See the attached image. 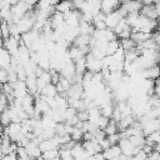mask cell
I'll list each match as a JSON object with an SVG mask.
<instances>
[{"mask_svg":"<svg viewBox=\"0 0 160 160\" xmlns=\"http://www.w3.org/2000/svg\"><path fill=\"white\" fill-rule=\"evenodd\" d=\"M146 159H148V154L142 149H140L135 155L131 156V160H146Z\"/></svg>","mask_w":160,"mask_h":160,"instance_id":"f6af8a7d","label":"cell"},{"mask_svg":"<svg viewBox=\"0 0 160 160\" xmlns=\"http://www.w3.org/2000/svg\"><path fill=\"white\" fill-rule=\"evenodd\" d=\"M0 121H1L2 126H8L11 122V116H10V111H9L8 108L0 114Z\"/></svg>","mask_w":160,"mask_h":160,"instance_id":"f35d334b","label":"cell"},{"mask_svg":"<svg viewBox=\"0 0 160 160\" xmlns=\"http://www.w3.org/2000/svg\"><path fill=\"white\" fill-rule=\"evenodd\" d=\"M105 16H106V14L102 12V11L98 12V14L94 16V19H92V25H94V28H95L96 30L108 29V28H106V24H105Z\"/></svg>","mask_w":160,"mask_h":160,"instance_id":"603a6c76","label":"cell"},{"mask_svg":"<svg viewBox=\"0 0 160 160\" xmlns=\"http://www.w3.org/2000/svg\"><path fill=\"white\" fill-rule=\"evenodd\" d=\"M49 21H50L52 29H56V28H59V26H61V25L65 24L64 14H62V12H59V11L55 10V11L51 14V16L49 18Z\"/></svg>","mask_w":160,"mask_h":160,"instance_id":"44dd1931","label":"cell"},{"mask_svg":"<svg viewBox=\"0 0 160 160\" xmlns=\"http://www.w3.org/2000/svg\"><path fill=\"white\" fill-rule=\"evenodd\" d=\"M55 10L59 11V12H62V14H66V12L74 10L72 0H60V1L56 4Z\"/></svg>","mask_w":160,"mask_h":160,"instance_id":"d4e9b609","label":"cell"},{"mask_svg":"<svg viewBox=\"0 0 160 160\" xmlns=\"http://www.w3.org/2000/svg\"><path fill=\"white\" fill-rule=\"evenodd\" d=\"M11 64V55L10 52L4 48L0 46V68L2 69H8Z\"/></svg>","mask_w":160,"mask_h":160,"instance_id":"7402d4cb","label":"cell"},{"mask_svg":"<svg viewBox=\"0 0 160 160\" xmlns=\"http://www.w3.org/2000/svg\"><path fill=\"white\" fill-rule=\"evenodd\" d=\"M129 139H130V141H131L136 148H139V149H141V148L146 144V136H145L144 134L132 135V136H130Z\"/></svg>","mask_w":160,"mask_h":160,"instance_id":"d6a6232c","label":"cell"},{"mask_svg":"<svg viewBox=\"0 0 160 160\" xmlns=\"http://www.w3.org/2000/svg\"><path fill=\"white\" fill-rule=\"evenodd\" d=\"M68 96V99H82L84 98V88L80 82H74L71 84L70 89L68 90V92L65 94Z\"/></svg>","mask_w":160,"mask_h":160,"instance_id":"8fae6325","label":"cell"},{"mask_svg":"<svg viewBox=\"0 0 160 160\" xmlns=\"http://www.w3.org/2000/svg\"><path fill=\"white\" fill-rule=\"evenodd\" d=\"M154 150H155V151H158V152L160 154V142H158V144L154 146Z\"/></svg>","mask_w":160,"mask_h":160,"instance_id":"816d5d0a","label":"cell"},{"mask_svg":"<svg viewBox=\"0 0 160 160\" xmlns=\"http://www.w3.org/2000/svg\"><path fill=\"white\" fill-rule=\"evenodd\" d=\"M71 81L70 80H68L66 78H64V76H61L60 75V79H59V81L56 82V89H58V92L59 94H66L68 92V90L70 89V86H71Z\"/></svg>","mask_w":160,"mask_h":160,"instance_id":"4316f807","label":"cell"},{"mask_svg":"<svg viewBox=\"0 0 160 160\" xmlns=\"http://www.w3.org/2000/svg\"><path fill=\"white\" fill-rule=\"evenodd\" d=\"M60 75L66 78L68 80H70L71 82H74L75 80V76H76V69H75V64L74 61H70V62H66L62 69L60 70Z\"/></svg>","mask_w":160,"mask_h":160,"instance_id":"7c38bea8","label":"cell"},{"mask_svg":"<svg viewBox=\"0 0 160 160\" xmlns=\"http://www.w3.org/2000/svg\"><path fill=\"white\" fill-rule=\"evenodd\" d=\"M1 22H2V19H1V15H0V25H1Z\"/></svg>","mask_w":160,"mask_h":160,"instance_id":"db71d44e","label":"cell"},{"mask_svg":"<svg viewBox=\"0 0 160 160\" xmlns=\"http://www.w3.org/2000/svg\"><path fill=\"white\" fill-rule=\"evenodd\" d=\"M151 36H152L151 34H148V32H144V31L138 30V31H131V36H130V38H131L136 44H141L142 41L150 39Z\"/></svg>","mask_w":160,"mask_h":160,"instance_id":"f1b7e54d","label":"cell"},{"mask_svg":"<svg viewBox=\"0 0 160 160\" xmlns=\"http://www.w3.org/2000/svg\"><path fill=\"white\" fill-rule=\"evenodd\" d=\"M82 146H84V149L88 151V154H89L90 156H92V155H95V154L102 151L100 144H99L96 140H94V139H92V140H85V141L82 142Z\"/></svg>","mask_w":160,"mask_h":160,"instance_id":"2e32d148","label":"cell"},{"mask_svg":"<svg viewBox=\"0 0 160 160\" xmlns=\"http://www.w3.org/2000/svg\"><path fill=\"white\" fill-rule=\"evenodd\" d=\"M75 64V69H76V74L78 75H84L86 71H88V68H86V58H81L76 61H74Z\"/></svg>","mask_w":160,"mask_h":160,"instance_id":"1f68e13d","label":"cell"},{"mask_svg":"<svg viewBox=\"0 0 160 160\" xmlns=\"http://www.w3.org/2000/svg\"><path fill=\"white\" fill-rule=\"evenodd\" d=\"M19 46H20V40L19 39H16L14 36H9V38L4 39V48L10 52L11 56L18 54Z\"/></svg>","mask_w":160,"mask_h":160,"instance_id":"30bf717a","label":"cell"},{"mask_svg":"<svg viewBox=\"0 0 160 160\" xmlns=\"http://www.w3.org/2000/svg\"><path fill=\"white\" fill-rule=\"evenodd\" d=\"M41 158L44 160H52L55 158H59V149H51V150H46L42 151Z\"/></svg>","mask_w":160,"mask_h":160,"instance_id":"74e56055","label":"cell"},{"mask_svg":"<svg viewBox=\"0 0 160 160\" xmlns=\"http://www.w3.org/2000/svg\"><path fill=\"white\" fill-rule=\"evenodd\" d=\"M98 142L100 144V146H101V149H102V150L108 149V148L111 145V144H110V141L108 140V136H106V138H104V139H101V140H100V141H98Z\"/></svg>","mask_w":160,"mask_h":160,"instance_id":"c3c4849f","label":"cell"},{"mask_svg":"<svg viewBox=\"0 0 160 160\" xmlns=\"http://www.w3.org/2000/svg\"><path fill=\"white\" fill-rule=\"evenodd\" d=\"M59 158L62 159V160H66V159L72 158L71 149L68 148V146H60V149H59Z\"/></svg>","mask_w":160,"mask_h":160,"instance_id":"60d3db41","label":"cell"},{"mask_svg":"<svg viewBox=\"0 0 160 160\" xmlns=\"http://www.w3.org/2000/svg\"><path fill=\"white\" fill-rule=\"evenodd\" d=\"M68 54H69V56H70V59L72 61H76V60L81 59V58H84L86 55V52L81 48H79L76 45H72L71 48H69L68 49Z\"/></svg>","mask_w":160,"mask_h":160,"instance_id":"cb8c5ba5","label":"cell"},{"mask_svg":"<svg viewBox=\"0 0 160 160\" xmlns=\"http://www.w3.org/2000/svg\"><path fill=\"white\" fill-rule=\"evenodd\" d=\"M29 6H31V8H34L35 5H38V2L40 1V0H24Z\"/></svg>","mask_w":160,"mask_h":160,"instance_id":"681fc988","label":"cell"},{"mask_svg":"<svg viewBox=\"0 0 160 160\" xmlns=\"http://www.w3.org/2000/svg\"><path fill=\"white\" fill-rule=\"evenodd\" d=\"M25 84H26L28 90H29L30 94H32L34 96L36 94H39L38 92V80H36V76L35 75H28L26 76V80H25Z\"/></svg>","mask_w":160,"mask_h":160,"instance_id":"484cf974","label":"cell"},{"mask_svg":"<svg viewBox=\"0 0 160 160\" xmlns=\"http://www.w3.org/2000/svg\"><path fill=\"white\" fill-rule=\"evenodd\" d=\"M141 75L144 79H148V80H156L159 76H160V66L158 64L148 68V69H144L141 71Z\"/></svg>","mask_w":160,"mask_h":160,"instance_id":"e0dca14e","label":"cell"},{"mask_svg":"<svg viewBox=\"0 0 160 160\" xmlns=\"http://www.w3.org/2000/svg\"><path fill=\"white\" fill-rule=\"evenodd\" d=\"M58 94H59V92H58L56 85L52 84V82L48 84V85L41 90V92H40V95H44V96H48V98H55Z\"/></svg>","mask_w":160,"mask_h":160,"instance_id":"f546056e","label":"cell"},{"mask_svg":"<svg viewBox=\"0 0 160 160\" xmlns=\"http://www.w3.org/2000/svg\"><path fill=\"white\" fill-rule=\"evenodd\" d=\"M126 15H128L126 11H125L121 6H119L116 10H114V11L106 14V16H105V24H106V28L114 30L115 26H116V25H118V24H119Z\"/></svg>","mask_w":160,"mask_h":160,"instance_id":"6da1fadb","label":"cell"},{"mask_svg":"<svg viewBox=\"0 0 160 160\" xmlns=\"http://www.w3.org/2000/svg\"><path fill=\"white\" fill-rule=\"evenodd\" d=\"M114 109H115V106L110 102V104H106V105H102V106H100V112H101V115H104L105 118H108V119H111L112 118V112H114Z\"/></svg>","mask_w":160,"mask_h":160,"instance_id":"d590c367","label":"cell"},{"mask_svg":"<svg viewBox=\"0 0 160 160\" xmlns=\"http://www.w3.org/2000/svg\"><path fill=\"white\" fill-rule=\"evenodd\" d=\"M5 1H8V2H9V4H10L11 6H12V5H15L16 2H19L20 0H5Z\"/></svg>","mask_w":160,"mask_h":160,"instance_id":"f907efd6","label":"cell"},{"mask_svg":"<svg viewBox=\"0 0 160 160\" xmlns=\"http://www.w3.org/2000/svg\"><path fill=\"white\" fill-rule=\"evenodd\" d=\"M71 155H72V158L75 160H88L90 158V155L84 149V146L78 144V142H75L74 146L71 148Z\"/></svg>","mask_w":160,"mask_h":160,"instance_id":"9a60e30c","label":"cell"},{"mask_svg":"<svg viewBox=\"0 0 160 160\" xmlns=\"http://www.w3.org/2000/svg\"><path fill=\"white\" fill-rule=\"evenodd\" d=\"M120 134L119 132H116V134H112V135H108V140L110 141V144L111 145H115V144H119V141H120Z\"/></svg>","mask_w":160,"mask_h":160,"instance_id":"7dc6e473","label":"cell"},{"mask_svg":"<svg viewBox=\"0 0 160 160\" xmlns=\"http://www.w3.org/2000/svg\"><path fill=\"white\" fill-rule=\"evenodd\" d=\"M136 121L135 116L134 115H128V116H122L119 121H118V126H119V130H125L130 126L134 125V122Z\"/></svg>","mask_w":160,"mask_h":160,"instance_id":"83f0119b","label":"cell"},{"mask_svg":"<svg viewBox=\"0 0 160 160\" xmlns=\"http://www.w3.org/2000/svg\"><path fill=\"white\" fill-rule=\"evenodd\" d=\"M26 151H28V155L32 159V160H36L41 156L42 151L40 150V146H39V142H36L35 140H30L29 144L25 146Z\"/></svg>","mask_w":160,"mask_h":160,"instance_id":"4fadbf2b","label":"cell"},{"mask_svg":"<svg viewBox=\"0 0 160 160\" xmlns=\"http://www.w3.org/2000/svg\"><path fill=\"white\" fill-rule=\"evenodd\" d=\"M9 82V72H8V69H2L0 68V84H6Z\"/></svg>","mask_w":160,"mask_h":160,"instance_id":"ee69618b","label":"cell"},{"mask_svg":"<svg viewBox=\"0 0 160 160\" xmlns=\"http://www.w3.org/2000/svg\"><path fill=\"white\" fill-rule=\"evenodd\" d=\"M119 48H120V40L119 39L109 41L106 44V55H114Z\"/></svg>","mask_w":160,"mask_h":160,"instance_id":"836d02e7","label":"cell"},{"mask_svg":"<svg viewBox=\"0 0 160 160\" xmlns=\"http://www.w3.org/2000/svg\"><path fill=\"white\" fill-rule=\"evenodd\" d=\"M120 5H121L120 0H101V11L105 14H109L116 10Z\"/></svg>","mask_w":160,"mask_h":160,"instance_id":"ffe728a7","label":"cell"},{"mask_svg":"<svg viewBox=\"0 0 160 160\" xmlns=\"http://www.w3.org/2000/svg\"><path fill=\"white\" fill-rule=\"evenodd\" d=\"M102 154H104L105 160H111V159L119 158L122 152H121V149H120L119 144H115V145H110L108 149L102 150Z\"/></svg>","mask_w":160,"mask_h":160,"instance_id":"ac0fdd59","label":"cell"},{"mask_svg":"<svg viewBox=\"0 0 160 160\" xmlns=\"http://www.w3.org/2000/svg\"><path fill=\"white\" fill-rule=\"evenodd\" d=\"M11 85H12V96L15 99H22L25 95L29 94L28 86H26L25 81H22V80H18L16 82H14Z\"/></svg>","mask_w":160,"mask_h":160,"instance_id":"9c48e42d","label":"cell"},{"mask_svg":"<svg viewBox=\"0 0 160 160\" xmlns=\"http://www.w3.org/2000/svg\"><path fill=\"white\" fill-rule=\"evenodd\" d=\"M109 121H110V119H108V118H105L104 115H100L99 118H98V120L94 122L99 129H101V130H104L105 128H106V125L109 124Z\"/></svg>","mask_w":160,"mask_h":160,"instance_id":"b9f144b4","label":"cell"},{"mask_svg":"<svg viewBox=\"0 0 160 160\" xmlns=\"http://www.w3.org/2000/svg\"><path fill=\"white\" fill-rule=\"evenodd\" d=\"M80 11L95 16L98 12L101 11V0H85Z\"/></svg>","mask_w":160,"mask_h":160,"instance_id":"8992f818","label":"cell"},{"mask_svg":"<svg viewBox=\"0 0 160 160\" xmlns=\"http://www.w3.org/2000/svg\"><path fill=\"white\" fill-rule=\"evenodd\" d=\"M136 42L131 39V38H128V39H121L120 40V46L124 49V51H129V50H132L136 48Z\"/></svg>","mask_w":160,"mask_h":160,"instance_id":"e575fe53","label":"cell"},{"mask_svg":"<svg viewBox=\"0 0 160 160\" xmlns=\"http://www.w3.org/2000/svg\"><path fill=\"white\" fill-rule=\"evenodd\" d=\"M78 28H79V32L84 34V35H91L95 30L92 22H86V21H80Z\"/></svg>","mask_w":160,"mask_h":160,"instance_id":"4dcf8cb0","label":"cell"},{"mask_svg":"<svg viewBox=\"0 0 160 160\" xmlns=\"http://www.w3.org/2000/svg\"><path fill=\"white\" fill-rule=\"evenodd\" d=\"M119 146L121 149V152L125 155V156H132L135 155L140 149L136 148L131 141L130 139H120L119 141Z\"/></svg>","mask_w":160,"mask_h":160,"instance_id":"ba28073f","label":"cell"},{"mask_svg":"<svg viewBox=\"0 0 160 160\" xmlns=\"http://www.w3.org/2000/svg\"><path fill=\"white\" fill-rule=\"evenodd\" d=\"M55 131H56V135H64V134H66L65 122H56V125H55Z\"/></svg>","mask_w":160,"mask_h":160,"instance_id":"bcb514c9","label":"cell"},{"mask_svg":"<svg viewBox=\"0 0 160 160\" xmlns=\"http://www.w3.org/2000/svg\"><path fill=\"white\" fill-rule=\"evenodd\" d=\"M70 136H71V140H72V141L78 142V141H80V140H82V136H84V131H82L80 128H78V126H74V130H72V132L70 134Z\"/></svg>","mask_w":160,"mask_h":160,"instance_id":"ab89813d","label":"cell"},{"mask_svg":"<svg viewBox=\"0 0 160 160\" xmlns=\"http://www.w3.org/2000/svg\"><path fill=\"white\" fill-rule=\"evenodd\" d=\"M120 6L126 11V14L140 12V10L142 8V1L141 0H130V1H126V2H121Z\"/></svg>","mask_w":160,"mask_h":160,"instance_id":"5bb4252c","label":"cell"},{"mask_svg":"<svg viewBox=\"0 0 160 160\" xmlns=\"http://www.w3.org/2000/svg\"><path fill=\"white\" fill-rule=\"evenodd\" d=\"M32 8L29 6L24 0H20L19 2H16L15 5L11 6V11H12V22H16L18 20H20L24 15H26L29 11H31Z\"/></svg>","mask_w":160,"mask_h":160,"instance_id":"3957f363","label":"cell"},{"mask_svg":"<svg viewBox=\"0 0 160 160\" xmlns=\"http://www.w3.org/2000/svg\"><path fill=\"white\" fill-rule=\"evenodd\" d=\"M126 1H130V0H120V2H126Z\"/></svg>","mask_w":160,"mask_h":160,"instance_id":"f5cc1de1","label":"cell"},{"mask_svg":"<svg viewBox=\"0 0 160 160\" xmlns=\"http://www.w3.org/2000/svg\"><path fill=\"white\" fill-rule=\"evenodd\" d=\"M64 19H65V24L68 26H72V28H78L80 21H81V11L79 10H71L66 14H64Z\"/></svg>","mask_w":160,"mask_h":160,"instance_id":"52a82bcc","label":"cell"},{"mask_svg":"<svg viewBox=\"0 0 160 160\" xmlns=\"http://www.w3.org/2000/svg\"><path fill=\"white\" fill-rule=\"evenodd\" d=\"M140 14H142L144 16L149 18V19H159V14H158V10H156V6L155 4H146V5H142L141 10H140Z\"/></svg>","mask_w":160,"mask_h":160,"instance_id":"d6986e66","label":"cell"},{"mask_svg":"<svg viewBox=\"0 0 160 160\" xmlns=\"http://www.w3.org/2000/svg\"><path fill=\"white\" fill-rule=\"evenodd\" d=\"M86 58V68L88 71L90 72H101L102 70V59H99L96 56H94L91 52H88L85 55Z\"/></svg>","mask_w":160,"mask_h":160,"instance_id":"277c9868","label":"cell"},{"mask_svg":"<svg viewBox=\"0 0 160 160\" xmlns=\"http://www.w3.org/2000/svg\"><path fill=\"white\" fill-rule=\"evenodd\" d=\"M139 122H140L142 134H144L145 136H148L149 134H151V132H154V131L160 130V120H159L158 118H155V119H149V120H141V121H139Z\"/></svg>","mask_w":160,"mask_h":160,"instance_id":"5b68a950","label":"cell"},{"mask_svg":"<svg viewBox=\"0 0 160 160\" xmlns=\"http://www.w3.org/2000/svg\"><path fill=\"white\" fill-rule=\"evenodd\" d=\"M118 130H119L118 122H116L115 120H112V119H110L109 124H108V125H106V128L104 129V131H105L106 136H108V135H112V134H116V132H118Z\"/></svg>","mask_w":160,"mask_h":160,"instance_id":"8d00e7d4","label":"cell"},{"mask_svg":"<svg viewBox=\"0 0 160 160\" xmlns=\"http://www.w3.org/2000/svg\"><path fill=\"white\" fill-rule=\"evenodd\" d=\"M35 18H36V14L32 12V11H29V12H28L26 15H24L20 20H18L16 22H14V24L18 26V29H19V31H20L21 35L34 29Z\"/></svg>","mask_w":160,"mask_h":160,"instance_id":"7a4b0ae2","label":"cell"},{"mask_svg":"<svg viewBox=\"0 0 160 160\" xmlns=\"http://www.w3.org/2000/svg\"><path fill=\"white\" fill-rule=\"evenodd\" d=\"M0 31H1V35L4 39L9 38L10 36V24L6 22V21H2L1 25H0Z\"/></svg>","mask_w":160,"mask_h":160,"instance_id":"7bdbcfd3","label":"cell"}]
</instances>
